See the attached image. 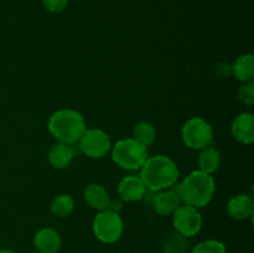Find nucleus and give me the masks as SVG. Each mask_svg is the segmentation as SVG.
Here are the masks:
<instances>
[{"mask_svg":"<svg viewBox=\"0 0 254 253\" xmlns=\"http://www.w3.org/2000/svg\"><path fill=\"white\" fill-rule=\"evenodd\" d=\"M140 179L146 190L153 192L166 190L175 185L179 169L175 161L165 155L150 156L140 168Z\"/></svg>","mask_w":254,"mask_h":253,"instance_id":"f257e3e1","label":"nucleus"},{"mask_svg":"<svg viewBox=\"0 0 254 253\" xmlns=\"http://www.w3.org/2000/svg\"><path fill=\"white\" fill-rule=\"evenodd\" d=\"M175 190L185 205L200 208L205 207L212 200L216 183L211 174L195 170L189 174L183 183L176 186Z\"/></svg>","mask_w":254,"mask_h":253,"instance_id":"f03ea898","label":"nucleus"},{"mask_svg":"<svg viewBox=\"0 0 254 253\" xmlns=\"http://www.w3.org/2000/svg\"><path fill=\"white\" fill-rule=\"evenodd\" d=\"M86 129L83 116L74 109H60L50 117L49 130L60 143H78Z\"/></svg>","mask_w":254,"mask_h":253,"instance_id":"7ed1b4c3","label":"nucleus"},{"mask_svg":"<svg viewBox=\"0 0 254 253\" xmlns=\"http://www.w3.org/2000/svg\"><path fill=\"white\" fill-rule=\"evenodd\" d=\"M149 158L148 149L134 138L118 140L112 146V159L126 170H138Z\"/></svg>","mask_w":254,"mask_h":253,"instance_id":"20e7f679","label":"nucleus"},{"mask_svg":"<svg viewBox=\"0 0 254 253\" xmlns=\"http://www.w3.org/2000/svg\"><path fill=\"white\" fill-rule=\"evenodd\" d=\"M181 136L185 145L193 150H202L213 143L212 126L200 117L189 119L184 124Z\"/></svg>","mask_w":254,"mask_h":253,"instance_id":"39448f33","label":"nucleus"},{"mask_svg":"<svg viewBox=\"0 0 254 253\" xmlns=\"http://www.w3.org/2000/svg\"><path fill=\"white\" fill-rule=\"evenodd\" d=\"M93 233L103 243H114L123 233V221L119 213L111 210L99 211L93 221Z\"/></svg>","mask_w":254,"mask_h":253,"instance_id":"423d86ee","label":"nucleus"},{"mask_svg":"<svg viewBox=\"0 0 254 253\" xmlns=\"http://www.w3.org/2000/svg\"><path fill=\"white\" fill-rule=\"evenodd\" d=\"M78 144L79 150L92 159L103 158L112 148L111 138L101 129H86Z\"/></svg>","mask_w":254,"mask_h":253,"instance_id":"0eeeda50","label":"nucleus"},{"mask_svg":"<svg viewBox=\"0 0 254 253\" xmlns=\"http://www.w3.org/2000/svg\"><path fill=\"white\" fill-rule=\"evenodd\" d=\"M173 223L175 230L185 237L197 235L202 227V217L196 207L190 205H180L173 213Z\"/></svg>","mask_w":254,"mask_h":253,"instance_id":"6e6552de","label":"nucleus"},{"mask_svg":"<svg viewBox=\"0 0 254 253\" xmlns=\"http://www.w3.org/2000/svg\"><path fill=\"white\" fill-rule=\"evenodd\" d=\"M146 188L140 176L129 175L121 180L118 185V193L126 202H135L143 200L146 195Z\"/></svg>","mask_w":254,"mask_h":253,"instance_id":"1a4fd4ad","label":"nucleus"},{"mask_svg":"<svg viewBox=\"0 0 254 253\" xmlns=\"http://www.w3.org/2000/svg\"><path fill=\"white\" fill-rule=\"evenodd\" d=\"M231 131L235 139L242 144H252L254 141V116L250 112L241 113L233 121Z\"/></svg>","mask_w":254,"mask_h":253,"instance_id":"9d476101","label":"nucleus"},{"mask_svg":"<svg viewBox=\"0 0 254 253\" xmlns=\"http://www.w3.org/2000/svg\"><path fill=\"white\" fill-rule=\"evenodd\" d=\"M76 156L77 150L73 145L60 143V141L52 145L49 151V161L55 169L68 168Z\"/></svg>","mask_w":254,"mask_h":253,"instance_id":"9b49d317","label":"nucleus"},{"mask_svg":"<svg viewBox=\"0 0 254 253\" xmlns=\"http://www.w3.org/2000/svg\"><path fill=\"white\" fill-rule=\"evenodd\" d=\"M34 245L40 253H57L61 248V237L54 228H41L35 235Z\"/></svg>","mask_w":254,"mask_h":253,"instance_id":"f8f14e48","label":"nucleus"},{"mask_svg":"<svg viewBox=\"0 0 254 253\" xmlns=\"http://www.w3.org/2000/svg\"><path fill=\"white\" fill-rule=\"evenodd\" d=\"M181 198L179 193L176 192L175 189L173 190H165L159 192L158 195L154 197L153 206L154 210L161 216H169L173 215L175 212L176 208L181 205Z\"/></svg>","mask_w":254,"mask_h":253,"instance_id":"ddd939ff","label":"nucleus"},{"mask_svg":"<svg viewBox=\"0 0 254 253\" xmlns=\"http://www.w3.org/2000/svg\"><path fill=\"white\" fill-rule=\"evenodd\" d=\"M254 202L251 196L237 195L227 203V212L233 220H246L253 215Z\"/></svg>","mask_w":254,"mask_h":253,"instance_id":"4468645a","label":"nucleus"},{"mask_svg":"<svg viewBox=\"0 0 254 253\" xmlns=\"http://www.w3.org/2000/svg\"><path fill=\"white\" fill-rule=\"evenodd\" d=\"M84 200L89 207L103 211L108 208L111 197L104 186L99 185V184H91L84 190Z\"/></svg>","mask_w":254,"mask_h":253,"instance_id":"2eb2a0df","label":"nucleus"},{"mask_svg":"<svg viewBox=\"0 0 254 253\" xmlns=\"http://www.w3.org/2000/svg\"><path fill=\"white\" fill-rule=\"evenodd\" d=\"M232 74L241 82H251L254 77V57L245 54L238 57L232 64Z\"/></svg>","mask_w":254,"mask_h":253,"instance_id":"dca6fc26","label":"nucleus"},{"mask_svg":"<svg viewBox=\"0 0 254 253\" xmlns=\"http://www.w3.org/2000/svg\"><path fill=\"white\" fill-rule=\"evenodd\" d=\"M221 165V154L215 146L210 145L207 148L201 150L200 156H198V166L201 171H205L207 174L215 173L218 170Z\"/></svg>","mask_w":254,"mask_h":253,"instance_id":"f3484780","label":"nucleus"},{"mask_svg":"<svg viewBox=\"0 0 254 253\" xmlns=\"http://www.w3.org/2000/svg\"><path fill=\"white\" fill-rule=\"evenodd\" d=\"M134 139H135L138 143L143 144L144 146L151 145L155 140L156 136V130L155 126H153L149 122H140V123L135 124L134 126Z\"/></svg>","mask_w":254,"mask_h":253,"instance_id":"a211bd4d","label":"nucleus"},{"mask_svg":"<svg viewBox=\"0 0 254 253\" xmlns=\"http://www.w3.org/2000/svg\"><path fill=\"white\" fill-rule=\"evenodd\" d=\"M51 212L57 217L64 218L73 212L74 201L69 195H60L51 202Z\"/></svg>","mask_w":254,"mask_h":253,"instance_id":"6ab92c4d","label":"nucleus"},{"mask_svg":"<svg viewBox=\"0 0 254 253\" xmlns=\"http://www.w3.org/2000/svg\"><path fill=\"white\" fill-rule=\"evenodd\" d=\"M191 253H227L225 245L220 241L207 240L195 246Z\"/></svg>","mask_w":254,"mask_h":253,"instance_id":"aec40b11","label":"nucleus"},{"mask_svg":"<svg viewBox=\"0 0 254 253\" xmlns=\"http://www.w3.org/2000/svg\"><path fill=\"white\" fill-rule=\"evenodd\" d=\"M238 96L242 103L246 106H253L254 103V83L252 81L246 82L243 86H241L240 91H238Z\"/></svg>","mask_w":254,"mask_h":253,"instance_id":"412c9836","label":"nucleus"},{"mask_svg":"<svg viewBox=\"0 0 254 253\" xmlns=\"http://www.w3.org/2000/svg\"><path fill=\"white\" fill-rule=\"evenodd\" d=\"M42 5L47 11L52 14L62 12L68 5V0H42Z\"/></svg>","mask_w":254,"mask_h":253,"instance_id":"4be33fe9","label":"nucleus"},{"mask_svg":"<svg viewBox=\"0 0 254 253\" xmlns=\"http://www.w3.org/2000/svg\"><path fill=\"white\" fill-rule=\"evenodd\" d=\"M215 72L220 78H228L232 76V64H230L228 62H220L216 66Z\"/></svg>","mask_w":254,"mask_h":253,"instance_id":"5701e85b","label":"nucleus"},{"mask_svg":"<svg viewBox=\"0 0 254 253\" xmlns=\"http://www.w3.org/2000/svg\"><path fill=\"white\" fill-rule=\"evenodd\" d=\"M121 208H122V201H119L118 198H114V200H112L111 198L108 208H107V210H111V211H113V212L118 213L119 211H121Z\"/></svg>","mask_w":254,"mask_h":253,"instance_id":"b1692460","label":"nucleus"},{"mask_svg":"<svg viewBox=\"0 0 254 253\" xmlns=\"http://www.w3.org/2000/svg\"><path fill=\"white\" fill-rule=\"evenodd\" d=\"M0 253H16V252H14V251L11 250H1L0 251Z\"/></svg>","mask_w":254,"mask_h":253,"instance_id":"393cba45","label":"nucleus"},{"mask_svg":"<svg viewBox=\"0 0 254 253\" xmlns=\"http://www.w3.org/2000/svg\"><path fill=\"white\" fill-rule=\"evenodd\" d=\"M165 253H176V252H174V251H168V252H165Z\"/></svg>","mask_w":254,"mask_h":253,"instance_id":"a878e982","label":"nucleus"},{"mask_svg":"<svg viewBox=\"0 0 254 253\" xmlns=\"http://www.w3.org/2000/svg\"><path fill=\"white\" fill-rule=\"evenodd\" d=\"M37 253H40V252H37Z\"/></svg>","mask_w":254,"mask_h":253,"instance_id":"bb28decb","label":"nucleus"}]
</instances>
